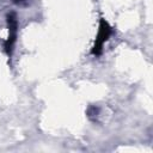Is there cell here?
I'll return each mask as SVG.
<instances>
[{
  "label": "cell",
  "mask_w": 153,
  "mask_h": 153,
  "mask_svg": "<svg viewBox=\"0 0 153 153\" xmlns=\"http://www.w3.org/2000/svg\"><path fill=\"white\" fill-rule=\"evenodd\" d=\"M98 112H99V109H98L97 106H94V105H92V106H90V108L87 109V116H88V118L92 120V121L94 120V117H97Z\"/></svg>",
  "instance_id": "3957f363"
},
{
  "label": "cell",
  "mask_w": 153,
  "mask_h": 153,
  "mask_svg": "<svg viewBox=\"0 0 153 153\" xmlns=\"http://www.w3.org/2000/svg\"><path fill=\"white\" fill-rule=\"evenodd\" d=\"M13 2L18 6H27L29 5V0H13Z\"/></svg>",
  "instance_id": "277c9868"
},
{
  "label": "cell",
  "mask_w": 153,
  "mask_h": 153,
  "mask_svg": "<svg viewBox=\"0 0 153 153\" xmlns=\"http://www.w3.org/2000/svg\"><path fill=\"white\" fill-rule=\"evenodd\" d=\"M112 33V27L110 26V24L104 19L100 18L99 19V26H98V32L94 39V43L92 45L91 49V54L94 56H99L103 53V47L105 44V42L110 38Z\"/></svg>",
  "instance_id": "7a4b0ae2"
},
{
  "label": "cell",
  "mask_w": 153,
  "mask_h": 153,
  "mask_svg": "<svg viewBox=\"0 0 153 153\" xmlns=\"http://www.w3.org/2000/svg\"><path fill=\"white\" fill-rule=\"evenodd\" d=\"M6 23L8 29V37L4 41V50L8 57L12 56L14 50V44L17 41V33H18V18L16 12H8L6 14Z\"/></svg>",
  "instance_id": "6da1fadb"
}]
</instances>
